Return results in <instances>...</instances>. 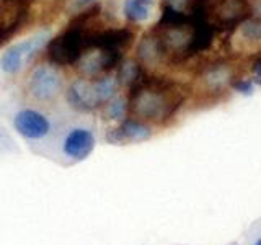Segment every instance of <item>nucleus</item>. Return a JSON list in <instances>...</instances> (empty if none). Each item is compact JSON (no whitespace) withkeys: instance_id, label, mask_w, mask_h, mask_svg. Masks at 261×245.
Here are the masks:
<instances>
[{"instance_id":"f257e3e1","label":"nucleus","mask_w":261,"mask_h":245,"mask_svg":"<svg viewBox=\"0 0 261 245\" xmlns=\"http://www.w3.org/2000/svg\"><path fill=\"white\" fill-rule=\"evenodd\" d=\"M87 47H90V36L80 28H69L61 36L51 39L47 46L49 61L57 65H69L77 62Z\"/></svg>"},{"instance_id":"f03ea898","label":"nucleus","mask_w":261,"mask_h":245,"mask_svg":"<svg viewBox=\"0 0 261 245\" xmlns=\"http://www.w3.org/2000/svg\"><path fill=\"white\" fill-rule=\"evenodd\" d=\"M96 145L95 133L88 128H73L64 136L61 151L69 163H79L90 157Z\"/></svg>"},{"instance_id":"7ed1b4c3","label":"nucleus","mask_w":261,"mask_h":245,"mask_svg":"<svg viewBox=\"0 0 261 245\" xmlns=\"http://www.w3.org/2000/svg\"><path fill=\"white\" fill-rule=\"evenodd\" d=\"M13 128L28 141H43L53 131L51 121L36 110H21L16 113L13 118Z\"/></svg>"},{"instance_id":"20e7f679","label":"nucleus","mask_w":261,"mask_h":245,"mask_svg":"<svg viewBox=\"0 0 261 245\" xmlns=\"http://www.w3.org/2000/svg\"><path fill=\"white\" fill-rule=\"evenodd\" d=\"M62 87V79L54 67L51 65H39L31 74L28 90L31 96H35L39 102H47L59 93Z\"/></svg>"},{"instance_id":"39448f33","label":"nucleus","mask_w":261,"mask_h":245,"mask_svg":"<svg viewBox=\"0 0 261 245\" xmlns=\"http://www.w3.org/2000/svg\"><path fill=\"white\" fill-rule=\"evenodd\" d=\"M46 38H47L46 33H41V35H36L30 39L21 41V43L15 44L12 47H8L4 53L2 59H0L2 70L7 74H16L21 69V65L27 62L28 57H31L46 43Z\"/></svg>"},{"instance_id":"423d86ee","label":"nucleus","mask_w":261,"mask_h":245,"mask_svg":"<svg viewBox=\"0 0 261 245\" xmlns=\"http://www.w3.org/2000/svg\"><path fill=\"white\" fill-rule=\"evenodd\" d=\"M152 137V128L137 119H122L121 125L110 129L106 134V141L114 145L145 142Z\"/></svg>"},{"instance_id":"0eeeda50","label":"nucleus","mask_w":261,"mask_h":245,"mask_svg":"<svg viewBox=\"0 0 261 245\" xmlns=\"http://www.w3.org/2000/svg\"><path fill=\"white\" fill-rule=\"evenodd\" d=\"M67 102L73 110L82 111V113H88L93 111L100 100L95 93V87L93 84H90L87 80H75L67 90Z\"/></svg>"},{"instance_id":"6e6552de","label":"nucleus","mask_w":261,"mask_h":245,"mask_svg":"<svg viewBox=\"0 0 261 245\" xmlns=\"http://www.w3.org/2000/svg\"><path fill=\"white\" fill-rule=\"evenodd\" d=\"M134 111L147 119H160L165 114V100L159 93L142 92L134 102Z\"/></svg>"},{"instance_id":"1a4fd4ad","label":"nucleus","mask_w":261,"mask_h":245,"mask_svg":"<svg viewBox=\"0 0 261 245\" xmlns=\"http://www.w3.org/2000/svg\"><path fill=\"white\" fill-rule=\"evenodd\" d=\"M153 7V0H126L124 2V15L130 21H145L150 18Z\"/></svg>"},{"instance_id":"9d476101","label":"nucleus","mask_w":261,"mask_h":245,"mask_svg":"<svg viewBox=\"0 0 261 245\" xmlns=\"http://www.w3.org/2000/svg\"><path fill=\"white\" fill-rule=\"evenodd\" d=\"M93 87H95V93L98 96V100H100V103H105V102L113 100L114 95H116L118 82L113 77H105V79L96 80Z\"/></svg>"},{"instance_id":"9b49d317","label":"nucleus","mask_w":261,"mask_h":245,"mask_svg":"<svg viewBox=\"0 0 261 245\" xmlns=\"http://www.w3.org/2000/svg\"><path fill=\"white\" fill-rule=\"evenodd\" d=\"M126 100L124 98H113L106 106V116L113 121H122L126 116Z\"/></svg>"},{"instance_id":"f8f14e48","label":"nucleus","mask_w":261,"mask_h":245,"mask_svg":"<svg viewBox=\"0 0 261 245\" xmlns=\"http://www.w3.org/2000/svg\"><path fill=\"white\" fill-rule=\"evenodd\" d=\"M243 245H261V216L243 231Z\"/></svg>"},{"instance_id":"ddd939ff","label":"nucleus","mask_w":261,"mask_h":245,"mask_svg":"<svg viewBox=\"0 0 261 245\" xmlns=\"http://www.w3.org/2000/svg\"><path fill=\"white\" fill-rule=\"evenodd\" d=\"M242 36L247 41H261V21L250 20L242 24Z\"/></svg>"},{"instance_id":"4468645a","label":"nucleus","mask_w":261,"mask_h":245,"mask_svg":"<svg viewBox=\"0 0 261 245\" xmlns=\"http://www.w3.org/2000/svg\"><path fill=\"white\" fill-rule=\"evenodd\" d=\"M136 76H137V67L134 62H126L119 70V80L124 82V84L133 82L136 79Z\"/></svg>"},{"instance_id":"2eb2a0df","label":"nucleus","mask_w":261,"mask_h":245,"mask_svg":"<svg viewBox=\"0 0 261 245\" xmlns=\"http://www.w3.org/2000/svg\"><path fill=\"white\" fill-rule=\"evenodd\" d=\"M235 92H239L240 95H245V96H250L255 92V82L253 80H239L237 84L233 85Z\"/></svg>"},{"instance_id":"dca6fc26","label":"nucleus","mask_w":261,"mask_h":245,"mask_svg":"<svg viewBox=\"0 0 261 245\" xmlns=\"http://www.w3.org/2000/svg\"><path fill=\"white\" fill-rule=\"evenodd\" d=\"M253 82L261 85V61L255 62V65H253Z\"/></svg>"},{"instance_id":"f3484780","label":"nucleus","mask_w":261,"mask_h":245,"mask_svg":"<svg viewBox=\"0 0 261 245\" xmlns=\"http://www.w3.org/2000/svg\"><path fill=\"white\" fill-rule=\"evenodd\" d=\"M95 0H75V8H84L90 4H93Z\"/></svg>"},{"instance_id":"a211bd4d","label":"nucleus","mask_w":261,"mask_h":245,"mask_svg":"<svg viewBox=\"0 0 261 245\" xmlns=\"http://www.w3.org/2000/svg\"><path fill=\"white\" fill-rule=\"evenodd\" d=\"M256 13H258V15L261 16V0H259V2L256 4Z\"/></svg>"},{"instance_id":"6ab92c4d","label":"nucleus","mask_w":261,"mask_h":245,"mask_svg":"<svg viewBox=\"0 0 261 245\" xmlns=\"http://www.w3.org/2000/svg\"><path fill=\"white\" fill-rule=\"evenodd\" d=\"M225 245H242L240 242H237V240H232V242H228V243H225Z\"/></svg>"}]
</instances>
